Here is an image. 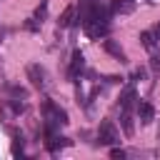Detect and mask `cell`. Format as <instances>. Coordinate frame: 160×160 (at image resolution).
<instances>
[{
	"instance_id": "13",
	"label": "cell",
	"mask_w": 160,
	"mask_h": 160,
	"mask_svg": "<svg viewBox=\"0 0 160 160\" xmlns=\"http://www.w3.org/2000/svg\"><path fill=\"white\" fill-rule=\"evenodd\" d=\"M152 32H155V38H158V40H160V22H158V25H155V30H152Z\"/></svg>"
},
{
	"instance_id": "4",
	"label": "cell",
	"mask_w": 160,
	"mask_h": 160,
	"mask_svg": "<svg viewBox=\"0 0 160 160\" xmlns=\"http://www.w3.org/2000/svg\"><path fill=\"white\" fill-rule=\"evenodd\" d=\"M82 68H85V58H82V52H80V50H75V52H72V60H70V70H68V78H70L72 82H78V78H80Z\"/></svg>"
},
{
	"instance_id": "9",
	"label": "cell",
	"mask_w": 160,
	"mask_h": 160,
	"mask_svg": "<svg viewBox=\"0 0 160 160\" xmlns=\"http://www.w3.org/2000/svg\"><path fill=\"white\" fill-rule=\"evenodd\" d=\"M72 15H75V5H70V8H65V12L60 15V20H58V25H60V28H68V25L72 22Z\"/></svg>"
},
{
	"instance_id": "5",
	"label": "cell",
	"mask_w": 160,
	"mask_h": 160,
	"mask_svg": "<svg viewBox=\"0 0 160 160\" xmlns=\"http://www.w3.org/2000/svg\"><path fill=\"white\" fill-rule=\"evenodd\" d=\"M102 50H105V52H110L115 60L125 62V52H122V48H120V45H115L112 40H102Z\"/></svg>"
},
{
	"instance_id": "1",
	"label": "cell",
	"mask_w": 160,
	"mask_h": 160,
	"mask_svg": "<svg viewBox=\"0 0 160 160\" xmlns=\"http://www.w3.org/2000/svg\"><path fill=\"white\" fill-rule=\"evenodd\" d=\"M42 118H45V128H52V130L68 125V112L60 105H55L52 100H45L42 102Z\"/></svg>"
},
{
	"instance_id": "12",
	"label": "cell",
	"mask_w": 160,
	"mask_h": 160,
	"mask_svg": "<svg viewBox=\"0 0 160 160\" xmlns=\"http://www.w3.org/2000/svg\"><path fill=\"white\" fill-rule=\"evenodd\" d=\"M112 158H115V160H122L125 152H122V150H112Z\"/></svg>"
},
{
	"instance_id": "10",
	"label": "cell",
	"mask_w": 160,
	"mask_h": 160,
	"mask_svg": "<svg viewBox=\"0 0 160 160\" xmlns=\"http://www.w3.org/2000/svg\"><path fill=\"white\" fill-rule=\"evenodd\" d=\"M140 40H142V45H145L148 50H152V48H155V40H158V38H155V32L145 30V32H140Z\"/></svg>"
},
{
	"instance_id": "7",
	"label": "cell",
	"mask_w": 160,
	"mask_h": 160,
	"mask_svg": "<svg viewBox=\"0 0 160 160\" xmlns=\"http://www.w3.org/2000/svg\"><path fill=\"white\" fill-rule=\"evenodd\" d=\"M132 8H135V5H132L130 0H112V2H110V12H112V15H118V12H120V15H122V12H132Z\"/></svg>"
},
{
	"instance_id": "6",
	"label": "cell",
	"mask_w": 160,
	"mask_h": 160,
	"mask_svg": "<svg viewBox=\"0 0 160 160\" xmlns=\"http://www.w3.org/2000/svg\"><path fill=\"white\" fill-rule=\"evenodd\" d=\"M138 115H140V122H142V125H150V122H152L155 110H152V105H150V102H140V105H138Z\"/></svg>"
},
{
	"instance_id": "8",
	"label": "cell",
	"mask_w": 160,
	"mask_h": 160,
	"mask_svg": "<svg viewBox=\"0 0 160 160\" xmlns=\"http://www.w3.org/2000/svg\"><path fill=\"white\" fill-rule=\"evenodd\" d=\"M120 125H122V132L130 138L132 135V110H122L120 112Z\"/></svg>"
},
{
	"instance_id": "3",
	"label": "cell",
	"mask_w": 160,
	"mask_h": 160,
	"mask_svg": "<svg viewBox=\"0 0 160 160\" xmlns=\"http://www.w3.org/2000/svg\"><path fill=\"white\" fill-rule=\"evenodd\" d=\"M28 78H30L32 88H38V90L48 88V75H45V70L40 65H28Z\"/></svg>"
},
{
	"instance_id": "2",
	"label": "cell",
	"mask_w": 160,
	"mask_h": 160,
	"mask_svg": "<svg viewBox=\"0 0 160 160\" xmlns=\"http://www.w3.org/2000/svg\"><path fill=\"white\" fill-rule=\"evenodd\" d=\"M98 140H100V145H115V142H120V135H118V128L112 125V120H102L100 122Z\"/></svg>"
},
{
	"instance_id": "11",
	"label": "cell",
	"mask_w": 160,
	"mask_h": 160,
	"mask_svg": "<svg viewBox=\"0 0 160 160\" xmlns=\"http://www.w3.org/2000/svg\"><path fill=\"white\" fill-rule=\"evenodd\" d=\"M150 68H152V72H158V70H160V55L155 52V48H152V58H150Z\"/></svg>"
}]
</instances>
